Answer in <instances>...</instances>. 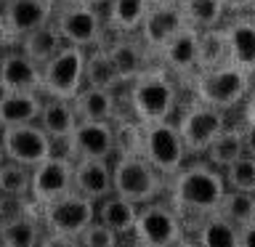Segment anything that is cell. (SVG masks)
<instances>
[{"mask_svg": "<svg viewBox=\"0 0 255 247\" xmlns=\"http://www.w3.org/2000/svg\"><path fill=\"white\" fill-rule=\"evenodd\" d=\"M226 194V183H223V173L215 170L207 162H191L183 165L175 175H170L165 183V197L170 207L178 213L181 226L186 221H194V234L205 223L207 215L218 210L221 199Z\"/></svg>", "mask_w": 255, "mask_h": 247, "instance_id": "1", "label": "cell"}, {"mask_svg": "<svg viewBox=\"0 0 255 247\" xmlns=\"http://www.w3.org/2000/svg\"><path fill=\"white\" fill-rule=\"evenodd\" d=\"M123 96L128 99V109L141 125L165 123L173 117L178 107V85L175 77L162 64L151 61L133 83L125 85Z\"/></svg>", "mask_w": 255, "mask_h": 247, "instance_id": "2", "label": "cell"}, {"mask_svg": "<svg viewBox=\"0 0 255 247\" xmlns=\"http://www.w3.org/2000/svg\"><path fill=\"white\" fill-rule=\"evenodd\" d=\"M250 88H253V75L237 69L234 64L191 75L194 101L205 104V107H213L218 112H226L231 107H237L239 101H245Z\"/></svg>", "mask_w": 255, "mask_h": 247, "instance_id": "3", "label": "cell"}, {"mask_svg": "<svg viewBox=\"0 0 255 247\" xmlns=\"http://www.w3.org/2000/svg\"><path fill=\"white\" fill-rule=\"evenodd\" d=\"M165 183L167 181L149 165V159L143 154L112 159V186H115V194L138 207L165 197Z\"/></svg>", "mask_w": 255, "mask_h": 247, "instance_id": "4", "label": "cell"}, {"mask_svg": "<svg viewBox=\"0 0 255 247\" xmlns=\"http://www.w3.org/2000/svg\"><path fill=\"white\" fill-rule=\"evenodd\" d=\"M133 242L135 247H173L186 237V231L181 226L178 213L170 207L167 199H154L138 207L133 226Z\"/></svg>", "mask_w": 255, "mask_h": 247, "instance_id": "5", "label": "cell"}, {"mask_svg": "<svg viewBox=\"0 0 255 247\" xmlns=\"http://www.w3.org/2000/svg\"><path fill=\"white\" fill-rule=\"evenodd\" d=\"M53 27L61 35L64 45H75V48H83V51H91V48H99L107 43V24H104L101 8L56 3Z\"/></svg>", "mask_w": 255, "mask_h": 247, "instance_id": "6", "label": "cell"}, {"mask_svg": "<svg viewBox=\"0 0 255 247\" xmlns=\"http://www.w3.org/2000/svg\"><path fill=\"white\" fill-rule=\"evenodd\" d=\"M85 51L75 45H64L48 64H43V83H40V96L43 99H64L72 101L83 91L85 80Z\"/></svg>", "mask_w": 255, "mask_h": 247, "instance_id": "7", "label": "cell"}, {"mask_svg": "<svg viewBox=\"0 0 255 247\" xmlns=\"http://www.w3.org/2000/svg\"><path fill=\"white\" fill-rule=\"evenodd\" d=\"M40 207L32 199L0 197V242L3 247H37L43 239Z\"/></svg>", "mask_w": 255, "mask_h": 247, "instance_id": "8", "label": "cell"}, {"mask_svg": "<svg viewBox=\"0 0 255 247\" xmlns=\"http://www.w3.org/2000/svg\"><path fill=\"white\" fill-rule=\"evenodd\" d=\"M40 221L45 234L59 237H80L96 221V202L80 197L77 191H67L53 202L40 205Z\"/></svg>", "mask_w": 255, "mask_h": 247, "instance_id": "9", "label": "cell"}, {"mask_svg": "<svg viewBox=\"0 0 255 247\" xmlns=\"http://www.w3.org/2000/svg\"><path fill=\"white\" fill-rule=\"evenodd\" d=\"M141 154L149 159V165L154 167L165 181L178 173L181 167L186 165V157H189L173 120L143 125V151Z\"/></svg>", "mask_w": 255, "mask_h": 247, "instance_id": "10", "label": "cell"}, {"mask_svg": "<svg viewBox=\"0 0 255 247\" xmlns=\"http://www.w3.org/2000/svg\"><path fill=\"white\" fill-rule=\"evenodd\" d=\"M175 127H178V135L183 141L186 154L197 157V154H205L207 146L226 130V115L194 101L181 109L178 120H175Z\"/></svg>", "mask_w": 255, "mask_h": 247, "instance_id": "11", "label": "cell"}, {"mask_svg": "<svg viewBox=\"0 0 255 247\" xmlns=\"http://www.w3.org/2000/svg\"><path fill=\"white\" fill-rule=\"evenodd\" d=\"M0 143H3V154L11 162H19L24 167H37L45 162L51 154H56V143L45 135V130L37 123L29 125H13L0 130Z\"/></svg>", "mask_w": 255, "mask_h": 247, "instance_id": "12", "label": "cell"}, {"mask_svg": "<svg viewBox=\"0 0 255 247\" xmlns=\"http://www.w3.org/2000/svg\"><path fill=\"white\" fill-rule=\"evenodd\" d=\"M64 151L72 162L80 159H101V162H112L115 159V133H112V123H77L72 135L64 141Z\"/></svg>", "mask_w": 255, "mask_h": 247, "instance_id": "13", "label": "cell"}, {"mask_svg": "<svg viewBox=\"0 0 255 247\" xmlns=\"http://www.w3.org/2000/svg\"><path fill=\"white\" fill-rule=\"evenodd\" d=\"M72 167H75V162L64 151H56L45 162L32 167L29 199L40 207V205L53 202V199H59L67 191H72Z\"/></svg>", "mask_w": 255, "mask_h": 247, "instance_id": "14", "label": "cell"}, {"mask_svg": "<svg viewBox=\"0 0 255 247\" xmlns=\"http://www.w3.org/2000/svg\"><path fill=\"white\" fill-rule=\"evenodd\" d=\"M183 27H189V24L183 19L178 5H151L149 13L143 16L135 37L141 40V45L146 48V53L151 59H157V53L162 51Z\"/></svg>", "mask_w": 255, "mask_h": 247, "instance_id": "15", "label": "cell"}, {"mask_svg": "<svg viewBox=\"0 0 255 247\" xmlns=\"http://www.w3.org/2000/svg\"><path fill=\"white\" fill-rule=\"evenodd\" d=\"M0 11H3L5 27L11 32L13 45H16L24 35L53 21L56 3L53 0H3Z\"/></svg>", "mask_w": 255, "mask_h": 247, "instance_id": "16", "label": "cell"}, {"mask_svg": "<svg viewBox=\"0 0 255 247\" xmlns=\"http://www.w3.org/2000/svg\"><path fill=\"white\" fill-rule=\"evenodd\" d=\"M43 67L27 59L19 48L0 53V93H40Z\"/></svg>", "mask_w": 255, "mask_h": 247, "instance_id": "17", "label": "cell"}, {"mask_svg": "<svg viewBox=\"0 0 255 247\" xmlns=\"http://www.w3.org/2000/svg\"><path fill=\"white\" fill-rule=\"evenodd\" d=\"M104 45H107V51L112 56V64H115L117 75L125 85L133 83V80L154 61L135 35H107V43Z\"/></svg>", "mask_w": 255, "mask_h": 247, "instance_id": "18", "label": "cell"}, {"mask_svg": "<svg viewBox=\"0 0 255 247\" xmlns=\"http://www.w3.org/2000/svg\"><path fill=\"white\" fill-rule=\"evenodd\" d=\"M197 53H199V32L194 27H183L157 53L154 61L162 64L173 77H191L197 72Z\"/></svg>", "mask_w": 255, "mask_h": 247, "instance_id": "19", "label": "cell"}, {"mask_svg": "<svg viewBox=\"0 0 255 247\" xmlns=\"http://www.w3.org/2000/svg\"><path fill=\"white\" fill-rule=\"evenodd\" d=\"M72 191L80 197L91 199V202H101L109 197L115 186H112V162H101V159H80L72 167Z\"/></svg>", "mask_w": 255, "mask_h": 247, "instance_id": "20", "label": "cell"}, {"mask_svg": "<svg viewBox=\"0 0 255 247\" xmlns=\"http://www.w3.org/2000/svg\"><path fill=\"white\" fill-rule=\"evenodd\" d=\"M77 115L72 101L64 99H43V109H40L37 125L45 130V135L56 143V151L64 146V141L72 135V130L77 127Z\"/></svg>", "mask_w": 255, "mask_h": 247, "instance_id": "21", "label": "cell"}, {"mask_svg": "<svg viewBox=\"0 0 255 247\" xmlns=\"http://www.w3.org/2000/svg\"><path fill=\"white\" fill-rule=\"evenodd\" d=\"M117 96L120 93L83 85V91L72 99V107H75V115L80 123H112L120 109Z\"/></svg>", "mask_w": 255, "mask_h": 247, "instance_id": "22", "label": "cell"}, {"mask_svg": "<svg viewBox=\"0 0 255 247\" xmlns=\"http://www.w3.org/2000/svg\"><path fill=\"white\" fill-rule=\"evenodd\" d=\"M149 8V0H107L101 8L107 35H135Z\"/></svg>", "mask_w": 255, "mask_h": 247, "instance_id": "23", "label": "cell"}, {"mask_svg": "<svg viewBox=\"0 0 255 247\" xmlns=\"http://www.w3.org/2000/svg\"><path fill=\"white\" fill-rule=\"evenodd\" d=\"M223 32H226V45H229V64L253 75L255 72V21L234 19Z\"/></svg>", "mask_w": 255, "mask_h": 247, "instance_id": "24", "label": "cell"}, {"mask_svg": "<svg viewBox=\"0 0 255 247\" xmlns=\"http://www.w3.org/2000/svg\"><path fill=\"white\" fill-rule=\"evenodd\" d=\"M83 80H85L88 88H101V91H112V93H123L125 91V83L120 80L115 64H112V56L107 51V45L85 51Z\"/></svg>", "mask_w": 255, "mask_h": 247, "instance_id": "25", "label": "cell"}, {"mask_svg": "<svg viewBox=\"0 0 255 247\" xmlns=\"http://www.w3.org/2000/svg\"><path fill=\"white\" fill-rule=\"evenodd\" d=\"M40 109H43L40 93H0V130L37 123Z\"/></svg>", "mask_w": 255, "mask_h": 247, "instance_id": "26", "label": "cell"}, {"mask_svg": "<svg viewBox=\"0 0 255 247\" xmlns=\"http://www.w3.org/2000/svg\"><path fill=\"white\" fill-rule=\"evenodd\" d=\"M135 215H138V205L128 202V199L117 197L112 191L101 202H96V221L112 229L117 237H130L135 226Z\"/></svg>", "mask_w": 255, "mask_h": 247, "instance_id": "27", "label": "cell"}, {"mask_svg": "<svg viewBox=\"0 0 255 247\" xmlns=\"http://www.w3.org/2000/svg\"><path fill=\"white\" fill-rule=\"evenodd\" d=\"M16 48H19L27 59L35 61L37 67H43V64H48L64 48V40H61V35L56 32L53 21H51V24H45V27L29 32V35H24L19 43H16Z\"/></svg>", "mask_w": 255, "mask_h": 247, "instance_id": "28", "label": "cell"}, {"mask_svg": "<svg viewBox=\"0 0 255 247\" xmlns=\"http://www.w3.org/2000/svg\"><path fill=\"white\" fill-rule=\"evenodd\" d=\"M207 165H213L215 170H226L229 165H234L237 159L245 157V143H242V127H226L218 138H215L205 151Z\"/></svg>", "mask_w": 255, "mask_h": 247, "instance_id": "29", "label": "cell"}, {"mask_svg": "<svg viewBox=\"0 0 255 247\" xmlns=\"http://www.w3.org/2000/svg\"><path fill=\"white\" fill-rule=\"evenodd\" d=\"M112 133H115V157H135L143 151V125L133 115H123L112 120Z\"/></svg>", "mask_w": 255, "mask_h": 247, "instance_id": "30", "label": "cell"}, {"mask_svg": "<svg viewBox=\"0 0 255 247\" xmlns=\"http://www.w3.org/2000/svg\"><path fill=\"white\" fill-rule=\"evenodd\" d=\"M229 64V45L223 29H205L199 32V53H197V72H210Z\"/></svg>", "mask_w": 255, "mask_h": 247, "instance_id": "31", "label": "cell"}, {"mask_svg": "<svg viewBox=\"0 0 255 247\" xmlns=\"http://www.w3.org/2000/svg\"><path fill=\"white\" fill-rule=\"evenodd\" d=\"M178 8L183 13L189 27H194L197 32L215 29L226 13L221 0H178Z\"/></svg>", "mask_w": 255, "mask_h": 247, "instance_id": "32", "label": "cell"}, {"mask_svg": "<svg viewBox=\"0 0 255 247\" xmlns=\"http://www.w3.org/2000/svg\"><path fill=\"white\" fill-rule=\"evenodd\" d=\"M197 245L199 247H239V229L218 213L207 215L205 223L197 229Z\"/></svg>", "mask_w": 255, "mask_h": 247, "instance_id": "33", "label": "cell"}, {"mask_svg": "<svg viewBox=\"0 0 255 247\" xmlns=\"http://www.w3.org/2000/svg\"><path fill=\"white\" fill-rule=\"evenodd\" d=\"M29 183L32 170L19 162L3 159L0 162V197L8 199H29Z\"/></svg>", "mask_w": 255, "mask_h": 247, "instance_id": "34", "label": "cell"}, {"mask_svg": "<svg viewBox=\"0 0 255 247\" xmlns=\"http://www.w3.org/2000/svg\"><path fill=\"white\" fill-rule=\"evenodd\" d=\"M221 218H226L234 226H245V223L255 221V194H242V191H226L218 205Z\"/></svg>", "mask_w": 255, "mask_h": 247, "instance_id": "35", "label": "cell"}, {"mask_svg": "<svg viewBox=\"0 0 255 247\" xmlns=\"http://www.w3.org/2000/svg\"><path fill=\"white\" fill-rule=\"evenodd\" d=\"M223 183H226V191L255 194V159L245 154L234 165H229L223 170Z\"/></svg>", "mask_w": 255, "mask_h": 247, "instance_id": "36", "label": "cell"}, {"mask_svg": "<svg viewBox=\"0 0 255 247\" xmlns=\"http://www.w3.org/2000/svg\"><path fill=\"white\" fill-rule=\"evenodd\" d=\"M80 247H120V237L112 229H107L104 223L93 221L83 234L77 237Z\"/></svg>", "mask_w": 255, "mask_h": 247, "instance_id": "37", "label": "cell"}, {"mask_svg": "<svg viewBox=\"0 0 255 247\" xmlns=\"http://www.w3.org/2000/svg\"><path fill=\"white\" fill-rule=\"evenodd\" d=\"M37 247H80L75 237H59V234H43Z\"/></svg>", "mask_w": 255, "mask_h": 247, "instance_id": "38", "label": "cell"}, {"mask_svg": "<svg viewBox=\"0 0 255 247\" xmlns=\"http://www.w3.org/2000/svg\"><path fill=\"white\" fill-rule=\"evenodd\" d=\"M242 143H245V154L255 159V123L242 125Z\"/></svg>", "mask_w": 255, "mask_h": 247, "instance_id": "39", "label": "cell"}, {"mask_svg": "<svg viewBox=\"0 0 255 247\" xmlns=\"http://www.w3.org/2000/svg\"><path fill=\"white\" fill-rule=\"evenodd\" d=\"M239 247H255V221L239 226Z\"/></svg>", "mask_w": 255, "mask_h": 247, "instance_id": "40", "label": "cell"}, {"mask_svg": "<svg viewBox=\"0 0 255 247\" xmlns=\"http://www.w3.org/2000/svg\"><path fill=\"white\" fill-rule=\"evenodd\" d=\"M8 48H13V37H11V32H8V27H5L3 11H0V53L8 51Z\"/></svg>", "mask_w": 255, "mask_h": 247, "instance_id": "41", "label": "cell"}, {"mask_svg": "<svg viewBox=\"0 0 255 247\" xmlns=\"http://www.w3.org/2000/svg\"><path fill=\"white\" fill-rule=\"evenodd\" d=\"M245 123H255V88H250L245 99Z\"/></svg>", "mask_w": 255, "mask_h": 247, "instance_id": "42", "label": "cell"}, {"mask_svg": "<svg viewBox=\"0 0 255 247\" xmlns=\"http://www.w3.org/2000/svg\"><path fill=\"white\" fill-rule=\"evenodd\" d=\"M226 11H247V8L255 5V0H221Z\"/></svg>", "mask_w": 255, "mask_h": 247, "instance_id": "43", "label": "cell"}, {"mask_svg": "<svg viewBox=\"0 0 255 247\" xmlns=\"http://www.w3.org/2000/svg\"><path fill=\"white\" fill-rule=\"evenodd\" d=\"M59 5H88V8H104L107 0H56Z\"/></svg>", "mask_w": 255, "mask_h": 247, "instance_id": "44", "label": "cell"}, {"mask_svg": "<svg viewBox=\"0 0 255 247\" xmlns=\"http://www.w3.org/2000/svg\"><path fill=\"white\" fill-rule=\"evenodd\" d=\"M173 247H199V245H197V239H189V237H183L181 242H175Z\"/></svg>", "mask_w": 255, "mask_h": 247, "instance_id": "45", "label": "cell"}, {"mask_svg": "<svg viewBox=\"0 0 255 247\" xmlns=\"http://www.w3.org/2000/svg\"><path fill=\"white\" fill-rule=\"evenodd\" d=\"M151 5H178V0H149Z\"/></svg>", "mask_w": 255, "mask_h": 247, "instance_id": "46", "label": "cell"}, {"mask_svg": "<svg viewBox=\"0 0 255 247\" xmlns=\"http://www.w3.org/2000/svg\"><path fill=\"white\" fill-rule=\"evenodd\" d=\"M3 159H5V154H3V143H0V162H3Z\"/></svg>", "mask_w": 255, "mask_h": 247, "instance_id": "47", "label": "cell"}, {"mask_svg": "<svg viewBox=\"0 0 255 247\" xmlns=\"http://www.w3.org/2000/svg\"><path fill=\"white\" fill-rule=\"evenodd\" d=\"M0 247H3V242H0Z\"/></svg>", "mask_w": 255, "mask_h": 247, "instance_id": "48", "label": "cell"}, {"mask_svg": "<svg viewBox=\"0 0 255 247\" xmlns=\"http://www.w3.org/2000/svg\"><path fill=\"white\" fill-rule=\"evenodd\" d=\"M0 3H3V0H0Z\"/></svg>", "mask_w": 255, "mask_h": 247, "instance_id": "49", "label": "cell"}, {"mask_svg": "<svg viewBox=\"0 0 255 247\" xmlns=\"http://www.w3.org/2000/svg\"><path fill=\"white\" fill-rule=\"evenodd\" d=\"M53 3H56V0H53Z\"/></svg>", "mask_w": 255, "mask_h": 247, "instance_id": "50", "label": "cell"}]
</instances>
